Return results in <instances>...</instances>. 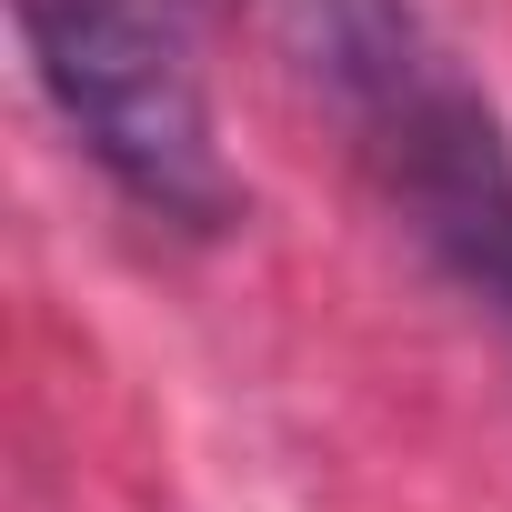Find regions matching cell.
<instances>
[{"instance_id":"6da1fadb","label":"cell","mask_w":512,"mask_h":512,"mask_svg":"<svg viewBox=\"0 0 512 512\" xmlns=\"http://www.w3.org/2000/svg\"><path fill=\"white\" fill-rule=\"evenodd\" d=\"M292 61L422 262L512 332V131L442 51L422 0H292Z\"/></svg>"},{"instance_id":"3957f363","label":"cell","mask_w":512,"mask_h":512,"mask_svg":"<svg viewBox=\"0 0 512 512\" xmlns=\"http://www.w3.org/2000/svg\"><path fill=\"white\" fill-rule=\"evenodd\" d=\"M181 11H231V0H181Z\"/></svg>"},{"instance_id":"7a4b0ae2","label":"cell","mask_w":512,"mask_h":512,"mask_svg":"<svg viewBox=\"0 0 512 512\" xmlns=\"http://www.w3.org/2000/svg\"><path fill=\"white\" fill-rule=\"evenodd\" d=\"M21 41L61 131L101 161L121 201L171 231L241 221V171L221 151L181 0H21Z\"/></svg>"}]
</instances>
